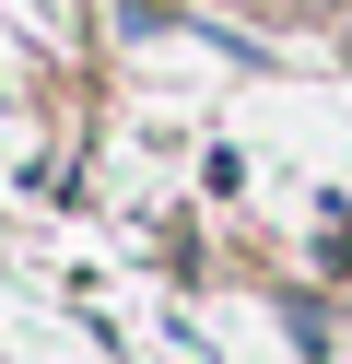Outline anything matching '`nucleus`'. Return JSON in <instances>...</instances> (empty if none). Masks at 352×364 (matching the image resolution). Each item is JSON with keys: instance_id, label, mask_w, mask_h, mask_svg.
Here are the masks:
<instances>
[{"instance_id": "nucleus-1", "label": "nucleus", "mask_w": 352, "mask_h": 364, "mask_svg": "<svg viewBox=\"0 0 352 364\" xmlns=\"http://www.w3.org/2000/svg\"><path fill=\"white\" fill-rule=\"evenodd\" d=\"M341 12H352V0H341Z\"/></svg>"}]
</instances>
